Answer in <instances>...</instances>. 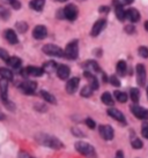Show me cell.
I'll use <instances>...</instances> for the list:
<instances>
[{
  "mask_svg": "<svg viewBox=\"0 0 148 158\" xmlns=\"http://www.w3.org/2000/svg\"><path fill=\"white\" fill-rule=\"evenodd\" d=\"M36 141L38 142L41 145H44V147H48V148H51V149L54 150H59L61 149L64 144L58 137L53 135H49V134H38L36 135Z\"/></svg>",
  "mask_w": 148,
  "mask_h": 158,
  "instance_id": "cell-1",
  "label": "cell"
},
{
  "mask_svg": "<svg viewBox=\"0 0 148 158\" xmlns=\"http://www.w3.org/2000/svg\"><path fill=\"white\" fill-rule=\"evenodd\" d=\"M75 150L78 151L80 155H82L87 158H97V152L96 149L93 147L92 144H89L87 142H83V141H79L75 144Z\"/></svg>",
  "mask_w": 148,
  "mask_h": 158,
  "instance_id": "cell-2",
  "label": "cell"
},
{
  "mask_svg": "<svg viewBox=\"0 0 148 158\" xmlns=\"http://www.w3.org/2000/svg\"><path fill=\"white\" fill-rule=\"evenodd\" d=\"M64 57H66L70 60H75L79 57V46L78 40H72L67 44L65 51H64Z\"/></svg>",
  "mask_w": 148,
  "mask_h": 158,
  "instance_id": "cell-3",
  "label": "cell"
},
{
  "mask_svg": "<svg viewBox=\"0 0 148 158\" xmlns=\"http://www.w3.org/2000/svg\"><path fill=\"white\" fill-rule=\"evenodd\" d=\"M42 50H43V52L45 53L46 56H50V57H57V58L64 57V50L54 44L44 45Z\"/></svg>",
  "mask_w": 148,
  "mask_h": 158,
  "instance_id": "cell-4",
  "label": "cell"
},
{
  "mask_svg": "<svg viewBox=\"0 0 148 158\" xmlns=\"http://www.w3.org/2000/svg\"><path fill=\"white\" fill-rule=\"evenodd\" d=\"M135 73H137V83L139 87H145L146 80H147V73H146V67L142 64H139L135 67Z\"/></svg>",
  "mask_w": 148,
  "mask_h": 158,
  "instance_id": "cell-5",
  "label": "cell"
},
{
  "mask_svg": "<svg viewBox=\"0 0 148 158\" xmlns=\"http://www.w3.org/2000/svg\"><path fill=\"white\" fill-rule=\"evenodd\" d=\"M101 137L105 141H112L115 137V131L110 125H101L98 127Z\"/></svg>",
  "mask_w": 148,
  "mask_h": 158,
  "instance_id": "cell-6",
  "label": "cell"
},
{
  "mask_svg": "<svg viewBox=\"0 0 148 158\" xmlns=\"http://www.w3.org/2000/svg\"><path fill=\"white\" fill-rule=\"evenodd\" d=\"M19 88L21 90L23 94H26V95H34L36 91V89H37V83H36L35 81H23L20 85H19Z\"/></svg>",
  "mask_w": 148,
  "mask_h": 158,
  "instance_id": "cell-7",
  "label": "cell"
},
{
  "mask_svg": "<svg viewBox=\"0 0 148 158\" xmlns=\"http://www.w3.org/2000/svg\"><path fill=\"white\" fill-rule=\"evenodd\" d=\"M108 115L109 117H111V118H113L116 121H118V123H120L122 125H126V119H125V115L120 112L119 110H117V109H115V107H110V109H108Z\"/></svg>",
  "mask_w": 148,
  "mask_h": 158,
  "instance_id": "cell-8",
  "label": "cell"
},
{
  "mask_svg": "<svg viewBox=\"0 0 148 158\" xmlns=\"http://www.w3.org/2000/svg\"><path fill=\"white\" fill-rule=\"evenodd\" d=\"M63 13H64V16L70 21H74L78 18V8H76V6H74L72 4L67 5L63 10Z\"/></svg>",
  "mask_w": 148,
  "mask_h": 158,
  "instance_id": "cell-9",
  "label": "cell"
},
{
  "mask_svg": "<svg viewBox=\"0 0 148 158\" xmlns=\"http://www.w3.org/2000/svg\"><path fill=\"white\" fill-rule=\"evenodd\" d=\"M22 75H28V76H35V77H39L44 74L43 68L41 67H36V66H28L27 68L22 70Z\"/></svg>",
  "mask_w": 148,
  "mask_h": 158,
  "instance_id": "cell-10",
  "label": "cell"
},
{
  "mask_svg": "<svg viewBox=\"0 0 148 158\" xmlns=\"http://www.w3.org/2000/svg\"><path fill=\"white\" fill-rule=\"evenodd\" d=\"M132 113L135 115V118L140 119V120H148V110L144 109L139 105H133L131 107Z\"/></svg>",
  "mask_w": 148,
  "mask_h": 158,
  "instance_id": "cell-11",
  "label": "cell"
},
{
  "mask_svg": "<svg viewBox=\"0 0 148 158\" xmlns=\"http://www.w3.org/2000/svg\"><path fill=\"white\" fill-rule=\"evenodd\" d=\"M79 84H80V79L79 77H72L67 81V83H66V91L67 94H70V95H73L76 92L79 88Z\"/></svg>",
  "mask_w": 148,
  "mask_h": 158,
  "instance_id": "cell-12",
  "label": "cell"
},
{
  "mask_svg": "<svg viewBox=\"0 0 148 158\" xmlns=\"http://www.w3.org/2000/svg\"><path fill=\"white\" fill-rule=\"evenodd\" d=\"M105 26H107V21H105L104 19H101L98 21H96L95 24L93 26L92 28V31H90V35L93 37H96V36H98L101 34V31L104 30Z\"/></svg>",
  "mask_w": 148,
  "mask_h": 158,
  "instance_id": "cell-13",
  "label": "cell"
},
{
  "mask_svg": "<svg viewBox=\"0 0 148 158\" xmlns=\"http://www.w3.org/2000/svg\"><path fill=\"white\" fill-rule=\"evenodd\" d=\"M33 36H34L35 40H42L48 36V30H46V28L44 26H42V24L36 26L35 28H34V31H33Z\"/></svg>",
  "mask_w": 148,
  "mask_h": 158,
  "instance_id": "cell-14",
  "label": "cell"
},
{
  "mask_svg": "<svg viewBox=\"0 0 148 158\" xmlns=\"http://www.w3.org/2000/svg\"><path fill=\"white\" fill-rule=\"evenodd\" d=\"M57 75H58V77L60 80H67L70 77V74H71V69L68 66H66V65H59V66H57Z\"/></svg>",
  "mask_w": 148,
  "mask_h": 158,
  "instance_id": "cell-15",
  "label": "cell"
},
{
  "mask_svg": "<svg viewBox=\"0 0 148 158\" xmlns=\"http://www.w3.org/2000/svg\"><path fill=\"white\" fill-rule=\"evenodd\" d=\"M83 75H85V77L89 81V87L93 89V90H97L98 89V80H97V77H96L95 75L93 74V73H90V72H88V70H86L85 73H83Z\"/></svg>",
  "mask_w": 148,
  "mask_h": 158,
  "instance_id": "cell-16",
  "label": "cell"
},
{
  "mask_svg": "<svg viewBox=\"0 0 148 158\" xmlns=\"http://www.w3.org/2000/svg\"><path fill=\"white\" fill-rule=\"evenodd\" d=\"M5 38L6 40L8 42L9 44L12 45H15L19 43V38H18V35H16V32L13 30V29H7V30H5Z\"/></svg>",
  "mask_w": 148,
  "mask_h": 158,
  "instance_id": "cell-17",
  "label": "cell"
},
{
  "mask_svg": "<svg viewBox=\"0 0 148 158\" xmlns=\"http://www.w3.org/2000/svg\"><path fill=\"white\" fill-rule=\"evenodd\" d=\"M0 95L2 101L8 99V81L6 79H0Z\"/></svg>",
  "mask_w": 148,
  "mask_h": 158,
  "instance_id": "cell-18",
  "label": "cell"
},
{
  "mask_svg": "<svg viewBox=\"0 0 148 158\" xmlns=\"http://www.w3.org/2000/svg\"><path fill=\"white\" fill-rule=\"evenodd\" d=\"M125 18H127L131 22H138L140 20V13L134 8H130L125 12Z\"/></svg>",
  "mask_w": 148,
  "mask_h": 158,
  "instance_id": "cell-19",
  "label": "cell"
},
{
  "mask_svg": "<svg viewBox=\"0 0 148 158\" xmlns=\"http://www.w3.org/2000/svg\"><path fill=\"white\" fill-rule=\"evenodd\" d=\"M85 67H86V70L90 72V73H101V67L94 60H88L85 64Z\"/></svg>",
  "mask_w": 148,
  "mask_h": 158,
  "instance_id": "cell-20",
  "label": "cell"
},
{
  "mask_svg": "<svg viewBox=\"0 0 148 158\" xmlns=\"http://www.w3.org/2000/svg\"><path fill=\"white\" fill-rule=\"evenodd\" d=\"M101 101L103 104H105L107 106H113L115 105V101H113V97L112 95L110 94V92H104V94H102V96H101Z\"/></svg>",
  "mask_w": 148,
  "mask_h": 158,
  "instance_id": "cell-21",
  "label": "cell"
},
{
  "mask_svg": "<svg viewBox=\"0 0 148 158\" xmlns=\"http://www.w3.org/2000/svg\"><path fill=\"white\" fill-rule=\"evenodd\" d=\"M116 70H117V74L120 76H125L127 73V64L124 60H119L117 62V66H116Z\"/></svg>",
  "mask_w": 148,
  "mask_h": 158,
  "instance_id": "cell-22",
  "label": "cell"
},
{
  "mask_svg": "<svg viewBox=\"0 0 148 158\" xmlns=\"http://www.w3.org/2000/svg\"><path fill=\"white\" fill-rule=\"evenodd\" d=\"M39 94H41V97H42L45 102H48L50 104H57L56 97L53 96L52 94H50V92L46 91V90H41Z\"/></svg>",
  "mask_w": 148,
  "mask_h": 158,
  "instance_id": "cell-23",
  "label": "cell"
},
{
  "mask_svg": "<svg viewBox=\"0 0 148 158\" xmlns=\"http://www.w3.org/2000/svg\"><path fill=\"white\" fill-rule=\"evenodd\" d=\"M44 5H45V0H31L29 2L30 8L36 10V12H41L43 9Z\"/></svg>",
  "mask_w": 148,
  "mask_h": 158,
  "instance_id": "cell-24",
  "label": "cell"
},
{
  "mask_svg": "<svg viewBox=\"0 0 148 158\" xmlns=\"http://www.w3.org/2000/svg\"><path fill=\"white\" fill-rule=\"evenodd\" d=\"M6 62H7L9 66L12 67V68H14V69H18V68H20V67H21V65H22V60L19 57H9Z\"/></svg>",
  "mask_w": 148,
  "mask_h": 158,
  "instance_id": "cell-25",
  "label": "cell"
},
{
  "mask_svg": "<svg viewBox=\"0 0 148 158\" xmlns=\"http://www.w3.org/2000/svg\"><path fill=\"white\" fill-rule=\"evenodd\" d=\"M0 76L2 77V79H6L7 81H12L13 80V72L8 68H4V67H1L0 68Z\"/></svg>",
  "mask_w": 148,
  "mask_h": 158,
  "instance_id": "cell-26",
  "label": "cell"
},
{
  "mask_svg": "<svg viewBox=\"0 0 148 158\" xmlns=\"http://www.w3.org/2000/svg\"><path fill=\"white\" fill-rule=\"evenodd\" d=\"M113 96H115V98H116L119 103H126L127 99H128V96H127L126 92L118 91V90H117V91H115Z\"/></svg>",
  "mask_w": 148,
  "mask_h": 158,
  "instance_id": "cell-27",
  "label": "cell"
},
{
  "mask_svg": "<svg viewBox=\"0 0 148 158\" xmlns=\"http://www.w3.org/2000/svg\"><path fill=\"white\" fill-rule=\"evenodd\" d=\"M57 66H58V65H57L54 61H48V62H45V64H44L42 68H43L44 73H45V72H48V73H52V72H54V70L57 69Z\"/></svg>",
  "mask_w": 148,
  "mask_h": 158,
  "instance_id": "cell-28",
  "label": "cell"
},
{
  "mask_svg": "<svg viewBox=\"0 0 148 158\" xmlns=\"http://www.w3.org/2000/svg\"><path fill=\"white\" fill-rule=\"evenodd\" d=\"M130 98L131 101L133 102V103H138L140 101V91L139 89L137 88H132L130 90Z\"/></svg>",
  "mask_w": 148,
  "mask_h": 158,
  "instance_id": "cell-29",
  "label": "cell"
},
{
  "mask_svg": "<svg viewBox=\"0 0 148 158\" xmlns=\"http://www.w3.org/2000/svg\"><path fill=\"white\" fill-rule=\"evenodd\" d=\"M131 145H132V148L135 150H139V149H142L144 148V142L140 140L139 137H135L133 140L131 141Z\"/></svg>",
  "mask_w": 148,
  "mask_h": 158,
  "instance_id": "cell-30",
  "label": "cell"
},
{
  "mask_svg": "<svg viewBox=\"0 0 148 158\" xmlns=\"http://www.w3.org/2000/svg\"><path fill=\"white\" fill-rule=\"evenodd\" d=\"M115 12H116V16H117L119 21H124L125 20V10L123 8V6H116Z\"/></svg>",
  "mask_w": 148,
  "mask_h": 158,
  "instance_id": "cell-31",
  "label": "cell"
},
{
  "mask_svg": "<svg viewBox=\"0 0 148 158\" xmlns=\"http://www.w3.org/2000/svg\"><path fill=\"white\" fill-rule=\"evenodd\" d=\"M93 90L89 85H85L82 89H81V91H80V95L81 97H85V98H88V97H90L93 95Z\"/></svg>",
  "mask_w": 148,
  "mask_h": 158,
  "instance_id": "cell-32",
  "label": "cell"
},
{
  "mask_svg": "<svg viewBox=\"0 0 148 158\" xmlns=\"http://www.w3.org/2000/svg\"><path fill=\"white\" fill-rule=\"evenodd\" d=\"M9 16H11V12L8 9L4 6H0V19L1 20H8Z\"/></svg>",
  "mask_w": 148,
  "mask_h": 158,
  "instance_id": "cell-33",
  "label": "cell"
},
{
  "mask_svg": "<svg viewBox=\"0 0 148 158\" xmlns=\"http://www.w3.org/2000/svg\"><path fill=\"white\" fill-rule=\"evenodd\" d=\"M15 28L18 29L19 32L23 34V32H26V31L28 30V24H27L26 22H23V21H20V22H16Z\"/></svg>",
  "mask_w": 148,
  "mask_h": 158,
  "instance_id": "cell-34",
  "label": "cell"
},
{
  "mask_svg": "<svg viewBox=\"0 0 148 158\" xmlns=\"http://www.w3.org/2000/svg\"><path fill=\"white\" fill-rule=\"evenodd\" d=\"M6 4L11 5L14 9H20L21 8V2L19 0H4Z\"/></svg>",
  "mask_w": 148,
  "mask_h": 158,
  "instance_id": "cell-35",
  "label": "cell"
},
{
  "mask_svg": "<svg viewBox=\"0 0 148 158\" xmlns=\"http://www.w3.org/2000/svg\"><path fill=\"white\" fill-rule=\"evenodd\" d=\"M138 53H139V56L141 58L147 59L148 58V48L147 46H140V48H138Z\"/></svg>",
  "mask_w": 148,
  "mask_h": 158,
  "instance_id": "cell-36",
  "label": "cell"
},
{
  "mask_svg": "<svg viewBox=\"0 0 148 158\" xmlns=\"http://www.w3.org/2000/svg\"><path fill=\"white\" fill-rule=\"evenodd\" d=\"M109 82L112 84L113 87H116V88L120 87V81H119V79H118L116 75H111V76H110V77H109Z\"/></svg>",
  "mask_w": 148,
  "mask_h": 158,
  "instance_id": "cell-37",
  "label": "cell"
},
{
  "mask_svg": "<svg viewBox=\"0 0 148 158\" xmlns=\"http://www.w3.org/2000/svg\"><path fill=\"white\" fill-rule=\"evenodd\" d=\"M85 123L87 125L88 128H90V129H95L96 128V123L93 120L92 118H87L86 120H85Z\"/></svg>",
  "mask_w": 148,
  "mask_h": 158,
  "instance_id": "cell-38",
  "label": "cell"
},
{
  "mask_svg": "<svg viewBox=\"0 0 148 158\" xmlns=\"http://www.w3.org/2000/svg\"><path fill=\"white\" fill-rule=\"evenodd\" d=\"M141 135L144 136L146 140H148V123H142V127H141Z\"/></svg>",
  "mask_w": 148,
  "mask_h": 158,
  "instance_id": "cell-39",
  "label": "cell"
},
{
  "mask_svg": "<svg viewBox=\"0 0 148 158\" xmlns=\"http://www.w3.org/2000/svg\"><path fill=\"white\" fill-rule=\"evenodd\" d=\"M9 58L8 52L5 50V48H0V59L4 60V61H7V59Z\"/></svg>",
  "mask_w": 148,
  "mask_h": 158,
  "instance_id": "cell-40",
  "label": "cell"
},
{
  "mask_svg": "<svg viewBox=\"0 0 148 158\" xmlns=\"http://www.w3.org/2000/svg\"><path fill=\"white\" fill-rule=\"evenodd\" d=\"M72 133H73V135L76 136V137H83V136H85L83 132H81L78 128H72Z\"/></svg>",
  "mask_w": 148,
  "mask_h": 158,
  "instance_id": "cell-41",
  "label": "cell"
},
{
  "mask_svg": "<svg viewBox=\"0 0 148 158\" xmlns=\"http://www.w3.org/2000/svg\"><path fill=\"white\" fill-rule=\"evenodd\" d=\"M113 4L116 6H124V5L130 4V1L128 0H113Z\"/></svg>",
  "mask_w": 148,
  "mask_h": 158,
  "instance_id": "cell-42",
  "label": "cell"
},
{
  "mask_svg": "<svg viewBox=\"0 0 148 158\" xmlns=\"http://www.w3.org/2000/svg\"><path fill=\"white\" fill-rule=\"evenodd\" d=\"M19 158H34V157H31L30 155L24 152V151H21V152L19 154Z\"/></svg>",
  "mask_w": 148,
  "mask_h": 158,
  "instance_id": "cell-43",
  "label": "cell"
},
{
  "mask_svg": "<svg viewBox=\"0 0 148 158\" xmlns=\"http://www.w3.org/2000/svg\"><path fill=\"white\" fill-rule=\"evenodd\" d=\"M115 158H125V157H124V152H123L122 150H118L117 152H116V156H115Z\"/></svg>",
  "mask_w": 148,
  "mask_h": 158,
  "instance_id": "cell-44",
  "label": "cell"
},
{
  "mask_svg": "<svg viewBox=\"0 0 148 158\" xmlns=\"http://www.w3.org/2000/svg\"><path fill=\"white\" fill-rule=\"evenodd\" d=\"M108 10H109V8H108L107 6H103V7H101V8H100V12H101V13H107Z\"/></svg>",
  "mask_w": 148,
  "mask_h": 158,
  "instance_id": "cell-45",
  "label": "cell"
},
{
  "mask_svg": "<svg viewBox=\"0 0 148 158\" xmlns=\"http://www.w3.org/2000/svg\"><path fill=\"white\" fill-rule=\"evenodd\" d=\"M125 30H126L127 32H130V34H132V32L134 31V28H133L132 26H131V27H126V29H125Z\"/></svg>",
  "mask_w": 148,
  "mask_h": 158,
  "instance_id": "cell-46",
  "label": "cell"
},
{
  "mask_svg": "<svg viewBox=\"0 0 148 158\" xmlns=\"http://www.w3.org/2000/svg\"><path fill=\"white\" fill-rule=\"evenodd\" d=\"M145 28H146V30L148 31V21L146 23H145Z\"/></svg>",
  "mask_w": 148,
  "mask_h": 158,
  "instance_id": "cell-47",
  "label": "cell"
},
{
  "mask_svg": "<svg viewBox=\"0 0 148 158\" xmlns=\"http://www.w3.org/2000/svg\"><path fill=\"white\" fill-rule=\"evenodd\" d=\"M57 1H59V2H65V1H67V0H57Z\"/></svg>",
  "mask_w": 148,
  "mask_h": 158,
  "instance_id": "cell-48",
  "label": "cell"
},
{
  "mask_svg": "<svg viewBox=\"0 0 148 158\" xmlns=\"http://www.w3.org/2000/svg\"><path fill=\"white\" fill-rule=\"evenodd\" d=\"M4 118H5L4 115H2V114H0V120H2V119H4Z\"/></svg>",
  "mask_w": 148,
  "mask_h": 158,
  "instance_id": "cell-49",
  "label": "cell"
},
{
  "mask_svg": "<svg viewBox=\"0 0 148 158\" xmlns=\"http://www.w3.org/2000/svg\"><path fill=\"white\" fill-rule=\"evenodd\" d=\"M128 1H130V4H131V2H132V1H133V0H128Z\"/></svg>",
  "mask_w": 148,
  "mask_h": 158,
  "instance_id": "cell-50",
  "label": "cell"
},
{
  "mask_svg": "<svg viewBox=\"0 0 148 158\" xmlns=\"http://www.w3.org/2000/svg\"><path fill=\"white\" fill-rule=\"evenodd\" d=\"M147 97H148V88H147Z\"/></svg>",
  "mask_w": 148,
  "mask_h": 158,
  "instance_id": "cell-51",
  "label": "cell"
},
{
  "mask_svg": "<svg viewBox=\"0 0 148 158\" xmlns=\"http://www.w3.org/2000/svg\"><path fill=\"white\" fill-rule=\"evenodd\" d=\"M80 1H82V0H80Z\"/></svg>",
  "mask_w": 148,
  "mask_h": 158,
  "instance_id": "cell-52",
  "label": "cell"
}]
</instances>
